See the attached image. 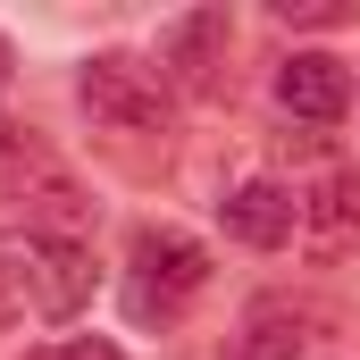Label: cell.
Listing matches in <instances>:
<instances>
[{
    "label": "cell",
    "mask_w": 360,
    "mask_h": 360,
    "mask_svg": "<svg viewBox=\"0 0 360 360\" xmlns=\"http://www.w3.org/2000/svg\"><path fill=\"white\" fill-rule=\"evenodd\" d=\"M210 285V252L176 226H143L134 235V276H126V310L134 319H184V302Z\"/></svg>",
    "instance_id": "6da1fadb"
},
{
    "label": "cell",
    "mask_w": 360,
    "mask_h": 360,
    "mask_svg": "<svg viewBox=\"0 0 360 360\" xmlns=\"http://www.w3.org/2000/svg\"><path fill=\"white\" fill-rule=\"evenodd\" d=\"M76 101H84L101 126H117V134H151V126H168V84H160L151 68L117 59V51L84 59V76H76Z\"/></svg>",
    "instance_id": "7a4b0ae2"
},
{
    "label": "cell",
    "mask_w": 360,
    "mask_h": 360,
    "mask_svg": "<svg viewBox=\"0 0 360 360\" xmlns=\"http://www.w3.org/2000/svg\"><path fill=\"white\" fill-rule=\"evenodd\" d=\"M0 168H8L17 193H25V210L42 218V235H51V243H76L92 218H101V201H92V193L68 176L51 151H17V143H8V151H0Z\"/></svg>",
    "instance_id": "3957f363"
},
{
    "label": "cell",
    "mask_w": 360,
    "mask_h": 360,
    "mask_svg": "<svg viewBox=\"0 0 360 360\" xmlns=\"http://www.w3.org/2000/svg\"><path fill=\"white\" fill-rule=\"evenodd\" d=\"M25 285H34V310L42 319H76L92 302V285H101V269H92L84 243H25Z\"/></svg>",
    "instance_id": "277c9868"
},
{
    "label": "cell",
    "mask_w": 360,
    "mask_h": 360,
    "mask_svg": "<svg viewBox=\"0 0 360 360\" xmlns=\"http://www.w3.org/2000/svg\"><path fill=\"white\" fill-rule=\"evenodd\" d=\"M276 101H285L293 117H310V126H335V117L352 109V76H344V59H327V51H293V59L276 68Z\"/></svg>",
    "instance_id": "5b68a950"
},
{
    "label": "cell",
    "mask_w": 360,
    "mask_h": 360,
    "mask_svg": "<svg viewBox=\"0 0 360 360\" xmlns=\"http://www.w3.org/2000/svg\"><path fill=\"white\" fill-rule=\"evenodd\" d=\"M218 218H226V235L235 243H252V252H276V243H293V226H302V193H285V184H235L226 201H218Z\"/></svg>",
    "instance_id": "8992f818"
},
{
    "label": "cell",
    "mask_w": 360,
    "mask_h": 360,
    "mask_svg": "<svg viewBox=\"0 0 360 360\" xmlns=\"http://www.w3.org/2000/svg\"><path fill=\"white\" fill-rule=\"evenodd\" d=\"M160 68L176 76L184 92H210L218 68H226V8H193L160 34Z\"/></svg>",
    "instance_id": "52a82bcc"
},
{
    "label": "cell",
    "mask_w": 360,
    "mask_h": 360,
    "mask_svg": "<svg viewBox=\"0 0 360 360\" xmlns=\"http://www.w3.org/2000/svg\"><path fill=\"white\" fill-rule=\"evenodd\" d=\"M302 310H285V302H260L252 310V327L235 335V360H302Z\"/></svg>",
    "instance_id": "ba28073f"
},
{
    "label": "cell",
    "mask_w": 360,
    "mask_h": 360,
    "mask_svg": "<svg viewBox=\"0 0 360 360\" xmlns=\"http://www.w3.org/2000/svg\"><path fill=\"white\" fill-rule=\"evenodd\" d=\"M302 218H319L327 235H360V176H327L302 201Z\"/></svg>",
    "instance_id": "9c48e42d"
},
{
    "label": "cell",
    "mask_w": 360,
    "mask_h": 360,
    "mask_svg": "<svg viewBox=\"0 0 360 360\" xmlns=\"http://www.w3.org/2000/svg\"><path fill=\"white\" fill-rule=\"evenodd\" d=\"M276 17H285V25H344L352 8H344V0H276Z\"/></svg>",
    "instance_id": "30bf717a"
},
{
    "label": "cell",
    "mask_w": 360,
    "mask_h": 360,
    "mask_svg": "<svg viewBox=\"0 0 360 360\" xmlns=\"http://www.w3.org/2000/svg\"><path fill=\"white\" fill-rule=\"evenodd\" d=\"M34 302V285H25V260H0V319L8 310H25Z\"/></svg>",
    "instance_id": "8fae6325"
},
{
    "label": "cell",
    "mask_w": 360,
    "mask_h": 360,
    "mask_svg": "<svg viewBox=\"0 0 360 360\" xmlns=\"http://www.w3.org/2000/svg\"><path fill=\"white\" fill-rule=\"evenodd\" d=\"M51 360H126L117 344H101V335H76V344H59Z\"/></svg>",
    "instance_id": "7c38bea8"
},
{
    "label": "cell",
    "mask_w": 360,
    "mask_h": 360,
    "mask_svg": "<svg viewBox=\"0 0 360 360\" xmlns=\"http://www.w3.org/2000/svg\"><path fill=\"white\" fill-rule=\"evenodd\" d=\"M0 84H8V42H0Z\"/></svg>",
    "instance_id": "4fadbf2b"
}]
</instances>
